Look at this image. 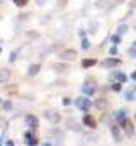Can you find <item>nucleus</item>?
<instances>
[{
    "label": "nucleus",
    "instance_id": "7c9ffc66",
    "mask_svg": "<svg viewBox=\"0 0 136 146\" xmlns=\"http://www.w3.org/2000/svg\"><path fill=\"white\" fill-rule=\"evenodd\" d=\"M63 104H65V106H70V104H71V99H70V97H65V99H63Z\"/></svg>",
    "mask_w": 136,
    "mask_h": 146
},
{
    "label": "nucleus",
    "instance_id": "412c9836",
    "mask_svg": "<svg viewBox=\"0 0 136 146\" xmlns=\"http://www.w3.org/2000/svg\"><path fill=\"white\" fill-rule=\"evenodd\" d=\"M2 107H3V110H12V102L10 100H5V102H2Z\"/></svg>",
    "mask_w": 136,
    "mask_h": 146
},
{
    "label": "nucleus",
    "instance_id": "2eb2a0df",
    "mask_svg": "<svg viewBox=\"0 0 136 146\" xmlns=\"http://www.w3.org/2000/svg\"><path fill=\"white\" fill-rule=\"evenodd\" d=\"M9 78H10V70H7V68L0 70V82H5V80H9Z\"/></svg>",
    "mask_w": 136,
    "mask_h": 146
},
{
    "label": "nucleus",
    "instance_id": "f704fd0d",
    "mask_svg": "<svg viewBox=\"0 0 136 146\" xmlns=\"http://www.w3.org/2000/svg\"><path fill=\"white\" fill-rule=\"evenodd\" d=\"M135 7H136V0H133V2L129 3V9H135Z\"/></svg>",
    "mask_w": 136,
    "mask_h": 146
},
{
    "label": "nucleus",
    "instance_id": "72a5a7b5",
    "mask_svg": "<svg viewBox=\"0 0 136 146\" xmlns=\"http://www.w3.org/2000/svg\"><path fill=\"white\" fill-rule=\"evenodd\" d=\"M27 36H29V37H39V34H37V33H29Z\"/></svg>",
    "mask_w": 136,
    "mask_h": 146
},
{
    "label": "nucleus",
    "instance_id": "bb28decb",
    "mask_svg": "<svg viewBox=\"0 0 136 146\" xmlns=\"http://www.w3.org/2000/svg\"><path fill=\"white\" fill-rule=\"evenodd\" d=\"M49 22V15H43L41 17V24H48Z\"/></svg>",
    "mask_w": 136,
    "mask_h": 146
},
{
    "label": "nucleus",
    "instance_id": "9d476101",
    "mask_svg": "<svg viewBox=\"0 0 136 146\" xmlns=\"http://www.w3.org/2000/svg\"><path fill=\"white\" fill-rule=\"evenodd\" d=\"M26 121H27V124H29L31 127H37V126H39V121H37L36 115H31V114L26 115Z\"/></svg>",
    "mask_w": 136,
    "mask_h": 146
},
{
    "label": "nucleus",
    "instance_id": "dca6fc26",
    "mask_svg": "<svg viewBox=\"0 0 136 146\" xmlns=\"http://www.w3.org/2000/svg\"><path fill=\"white\" fill-rule=\"evenodd\" d=\"M95 63H97V60L90 58V60H83V61H82V66H83V68H90V66H94Z\"/></svg>",
    "mask_w": 136,
    "mask_h": 146
},
{
    "label": "nucleus",
    "instance_id": "0eeeda50",
    "mask_svg": "<svg viewBox=\"0 0 136 146\" xmlns=\"http://www.w3.org/2000/svg\"><path fill=\"white\" fill-rule=\"evenodd\" d=\"M67 129H71V131H77V133H80L82 131V127L77 124V121H73V119H67Z\"/></svg>",
    "mask_w": 136,
    "mask_h": 146
},
{
    "label": "nucleus",
    "instance_id": "39448f33",
    "mask_svg": "<svg viewBox=\"0 0 136 146\" xmlns=\"http://www.w3.org/2000/svg\"><path fill=\"white\" fill-rule=\"evenodd\" d=\"M95 107L99 110H105L107 107H109V100L105 99V97H99L97 100H95Z\"/></svg>",
    "mask_w": 136,
    "mask_h": 146
},
{
    "label": "nucleus",
    "instance_id": "1a4fd4ad",
    "mask_svg": "<svg viewBox=\"0 0 136 146\" xmlns=\"http://www.w3.org/2000/svg\"><path fill=\"white\" fill-rule=\"evenodd\" d=\"M49 133H51V136H55L58 141H60V139H65V133H63L61 129H56V127H53Z\"/></svg>",
    "mask_w": 136,
    "mask_h": 146
},
{
    "label": "nucleus",
    "instance_id": "9b49d317",
    "mask_svg": "<svg viewBox=\"0 0 136 146\" xmlns=\"http://www.w3.org/2000/svg\"><path fill=\"white\" fill-rule=\"evenodd\" d=\"M111 133L114 134V139H116V141H121V139H123L121 131H119V127H117V126H112V127H111Z\"/></svg>",
    "mask_w": 136,
    "mask_h": 146
},
{
    "label": "nucleus",
    "instance_id": "cd10ccee",
    "mask_svg": "<svg viewBox=\"0 0 136 146\" xmlns=\"http://www.w3.org/2000/svg\"><path fill=\"white\" fill-rule=\"evenodd\" d=\"M117 119H119V121L126 119V115H124V110H119V112H117Z\"/></svg>",
    "mask_w": 136,
    "mask_h": 146
},
{
    "label": "nucleus",
    "instance_id": "b1692460",
    "mask_svg": "<svg viewBox=\"0 0 136 146\" xmlns=\"http://www.w3.org/2000/svg\"><path fill=\"white\" fill-rule=\"evenodd\" d=\"M90 48V42L87 39H82V49H89Z\"/></svg>",
    "mask_w": 136,
    "mask_h": 146
},
{
    "label": "nucleus",
    "instance_id": "423d86ee",
    "mask_svg": "<svg viewBox=\"0 0 136 146\" xmlns=\"http://www.w3.org/2000/svg\"><path fill=\"white\" fill-rule=\"evenodd\" d=\"M77 106H78L82 110H85V112H87V110L90 109V106H92V104H90V100H89V99H78V100H77Z\"/></svg>",
    "mask_w": 136,
    "mask_h": 146
},
{
    "label": "nucleus",
    "instance_id": "a878e982",
    "mask_svg": "<svg viewBox=\"0 0 136 146\" xmlns=\"http://www.w3.org/2000/svg\"><path fill=\"white\" fill-rule=\"evenodd\" d=\"M112 90H114V92H119V90H121V82L114 83V85H112Z\"/></svg>",
    "mask_w": 136,
    "mask_h": 146
},
{
    "label": "nucleus",
    "instance_id": "6ab92c4d",
    "mask_svg": "<svg viewBox=\"0 0 136 146\" xmlns=\"http://www.w3.org/2000/svg\"><path fill=\"white\" fill-rule=\"evenodd\" d=\"M97 29H99V24H97V22H90V26H89V33H90V34H95Z\"/></svg>",
    "mask_w": 136,
    "mask_h": 146
},
{
    "label": "nucleus",
    "instance_id": "7ed1b4c3",
    "mask_svg": "<svg viewBox=\"0 0 136 146\" xmlns=\"http://www.w3.org/2000/svg\"><path fill=\"white\" fill-rule=\"evenodd\" d=\"M60 58H63V60H67V61H73L75 58H77V51L75 49H65V51H61L60 53Z\"/></svg>",
    "mask_w": 136,
    "mask_h": 146
},
{
    "label": "nucleus",
    "instance_id": "f03ea898",
    "mask_svg": "<svg viewBox=\"0 0 136 146\" xmlns=\"http://www.w3.org/2000/svg\"><path fill=\"white\" fill-rule=\"evenodd\" d=\"M83 124H85L87 127H90V129H95V127H97V121H95V117L90 115V114H85V115H83Z\"/></svg>",
    "mask_w": 136,
    "mask_h": 146
},
{
    "label": "nucleus",
    "instance_id": "393cba45",
    "mask_svg": "<svg viewBox=\"0 0 136 146\" xmlns=\"http://www.w3.org/2000/svg\"><path fill=\"white\" fill-rule=\"evenodd\" d=\"M15 60H17V51H12V53H10V58H9V61H10V63H14Z\"/></svg>",
    "mask_w": 136,
    "mask_h": 146
},
{
    "label": "nucleus",
    "instance_id": "f8f14e48",
    "mask_svg": "<svg viewBox=\"0 0 136 146\" xmlns=\"http://www.w3.org/2000/svg\"><path fill=\"white\" fill-rule=\"evenodd\" d=\"M39 70H41V65H37V63H36V65H31L29 70H27V75H29V76H34V75H37Z\"/></svg>",
    "mask_w": 136,
    "mask_h": 146
},
{
    "label": "nucleus",
    "instance_id": "a211bd4d",
    "mask_svg": "<svg viewBox=\"0 0 136 146\" xmlns=\"http://www.w3.org/2000/svg\"><path fill=\"white\" fill-rule=\"evenodd\" d=\"M94 90H95V88H94V87H90V85H83V87H82V92H83L85 95H92V94H94Z\"/></svg>",
    "mask_w": 136,
    "mask_h": 146
},
{
    "label": "nucleus",
    "instance_id": "4c0bfd02",
    "mask_svg": "<svg viewBox=\"0 0 136 146\" xmlns=\"http://www.w3.org/2000/svg\"><path fill=\"white\" fill-rule=\"evenodd\" d=\"M0 107H2V102H0Z\"/></svg>",
    "mask_w": 136,
    "mask_h": 146
},
{
    "label": "nucleus",
    "instance_id": "ddd939ff",
    "mask_svg": "<svg viewBox=\"0 0 136 146\" xmlns=\"http://www.w3.org/2000/svg\"><path fill=\"white\" fill-rule=\"evenodd\" d=\"M107 7H109V0H97L95 2V9H99V10H104Z\"/></svg>",
    "mask_w": 136,
    "mask_h": 146
},
{
    "label": "nucleus",
    "instance_id": "c756f323",
    "mask_svg": "<svg viewBox=\"0 0 136 146\" xmlns=\"http://www.w3.org/2000/svg\"><path fill=\"white\" fill-rule=\"evenodd\" d=\"M126 97H128V100H135V94H133V92H128Z\"/></svg>",
    "mask_w": 136,
    "mask_h": 146
},
{
    "label": "nucleus",
    "instance_id": "5701e85b",
    "mask_svg": "<svg viewBox=\"0 0 136 146\" xmlns=\"http://www.w3.org/2000/svg\"><path fill=\"white\" fill-rule=\"evenodd\" d=\"M27 2H29V0H14V3H15L17 7H24Z\"/></svg>",
    "mask_w": 136,
    "mask_h": 146
},
{
    "label": "nucleus",
    "instance_id": "4be33fe9",
    "mask_svg": "<svg viewBox=\"0 0 136 146\" xmlns=\"http://www.w3.org/2000/svg\"><path fill=\"white\" fill-rule=\"evenodd\" d=\"M67 2L68 0H56V7L58 9H65L67 7Z\"/></svg>",
    "mask_w": 136,
    "mask_h": 146
},
{
    "label": "nucleus",
    "instance_id": "6e6552de",
    "mask_svg": "<svg viewBox=\"0 0 136 146\" xmlns=\"http://www.w3.org/2000/svg\"><path fill=\"white\" fill-rule=\"evenodd\" d=\"M68 68H70V66H68L67 63H55V65H53V70H56L58 73L68 72Z\"/></svg>",
    "mask_w": 136,
    "mask_h": 146
},
{
    "label": "nucleus",
    "instance_id": "20e7f679",
    "mask_svg": "<svg viewBox=\"0 0 136 146\" xmlns=\"http://www.w3.org/2000/svg\"><path fill=\"white\" fill-rule=\"evenodd\" d=\"M123 129H124V133L128 134V136H131L133 133H135V127H133V122L126 117V119H123Z\"/></svg>",
    "mask_w": 136,
    "mask_h": 146
},
{
    "label": "nucleus",
    "instance_id": "f257e3e1",
    "mask_svg": "<svg viewBox=\"0 0 136 146\" xmlns=\"http://www.w3.org/2000/svg\"><path fill=\"white\" fill-rule=\"evenodd\" d=\"M44 117H46L49 122H53V124H58V122H60V119H61V117H60V114H58L56 110H46V112H44Z\"/></svg>",
    "mask_w": 136,
    "mask_h": 146
},
{
    "label": "nucleus",
    "instance_id": "58836bf2",
    "mask_svg": "<svg viewBox=\"0 0 136 146\" xmlns=\"http://www.w3.org/2000/svg\"><path fill=\"white\" fill-rule=\"evenodd\" d=\"M0 49H2V48H0Z\"/></svg>",
    "mask_w": 136,
    "mask_h": 146
},
{
    "label": "nucleus",
    "instance_id": "473e14b6",
    "mask_svg": "<svg viewBox=\"0 0 136 146\" xmlns=\"http://www.w3.org/2000/svg\"><path fill=\"white\" fill-rule=\"evenodd\" d=\"M36 3H37V5H39V7H43V5H44V3H46V0H36Z\"/></svg>",
    "mask_w": 136,
    "mask_h": 146
},
{
    "label": "nucleus",
    "instance_id": "e433bc0d",
    "mask_svg": "<svg viewBox=\"0 0 136 146\" xmlns=\"http://www.w3.org/2000/svg\"><path fill=\"white\" fill-rule=\"evenodd\" d=\"M133 48H135V49H136V41H135V42H133Z\"/></svg>",
    "mask_w": 136,
    "mask_h": 146
},
{
    "label": "nucleus",
    "instance_id": "aec40b11",
    "mask_svg": "<svg viewBox=\"0 0 136 146\" xmlns=\"http://www.w3.org/2000/svg\"><path fill=\"white\" fill-rule=\"evenodd\" d=\"M128 31H129V29H128V26H124V24H121V26L117 27V34H119V36H123V34H126Z\"/></svg>",
    "mask_w": 136,
    "mask_h": 146
},
{
    "label": "nucleus",
    "instance_id": "c85d7f7f",
    "mask_svg": "<svg viewBox=\"0 0 136 146\" xmlns=\"http://www.w3.org/2000/svg\"><path fill=\"white\" fill-rule=\"evenodd\" d=\"M111 39H112V41H114V42H116V44H117V42H119V41H121V37H119V34H114V36L111 37Z\"/></svg>",
    "mask_w": 136,
    "mask_h": 146
},
{
    "label": "nucleus",
    "instance_id": "2f4dec72",
    "mask_svg": "<svg viewBox=\"0 0 136 146\" xmlns=\"http://www.w3.org/2000/svg\"><path fill=\"white\" fill-rule=\"evenodd\" d=\"M27 17H29V14H21V15H19V21H26Z\"/></svg>",
    "mask_w": 136,
    "mask_h": 146
},
{
    "label": "nucleus",
    "instance_id": "c9c22d12",
    "mask_svg": "<svg viewBox=\"0 0 136 146\" xmlns=\"http://www.w3.org/2000/svg\"><path fill=\"white\" fill-rule=\"evenodd\" d=\"M131 78H133V80H135V82H136V72L133 73V75H131Z\"/></svg>",
    "mask_w": 136,
    "mask_h": 146
},
{
    "label": "nucleus",
    "instance_id": "f3484780",
    "mask_svg": "<svg viewBox=\"0 0 136 146\" xmlns=\"http://www.w3.org/2000/svg\"><path fill=\"white\" fill-rule=\"evenodd\" d=\"M26 145H37L36 138H34L31 133H27V134H26Z\"/></svg>",
    "mask_w": 136,
    "mask_h": 146
},
{
    "label": "nucleus",
    "instance_id": "4468645a",
    "mask_svg": "<svg viewBox=\"0 0 136 146\" xmlns=\"http://www.w3.org/2000/svg\"><path fill=\"white\" fill-rule=\"evenodd\" d=\"M119 63H121L119 60H105V61H104V66H105V68H112V66H117Z\"/></svg>",
    "mask_w": 136,
    "mask_h": 146
}]
</instances>
